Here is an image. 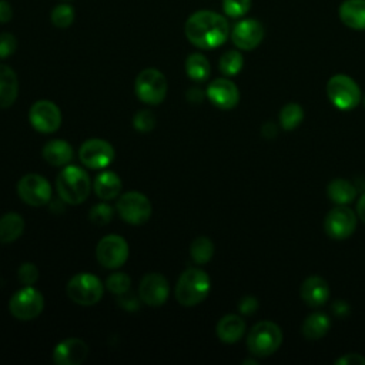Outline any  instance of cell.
Instances as JSON below:
<instances>
[{
    "label": "cell",
    "instance_id": "obj_21",
    "mask_svg": "<svg viewBox=\"0 0 365 365\" xmlns=\"http://www.w3.org/2000/svg\"><path fill=\"white\" fill-rule=\"evenodd\" d=\"M217 336L224 344H235L245 331V322L240 315L228 314L224 315L217 324Z\"/></svg>",
    "mask_w": 365,
    "mask_h": 365
},
{
    "label": "cell",
    "instance_id": "obj_20",
    "mask_svg": "<svg viewBox=\"0 0 365 365\" xmlns=\"http://www.w3.org/2000/svg\"><path fill=\"white\" fill-rule=\"evenodd\" d=\"M341 21L354 30H365V0H345L338 10Z\"/></svg>",
    "mask_w": 365,
    "mask_h": 365
},
{
    "label": "cell",
    "instance_id": "obj_28",
    "mask_svg": "<svg viewBox=\"0 0 365 365\" xmlns=\"http://www.w3.org/2000/svg\"><path fill=\"white\" fill-rule=\"evenodd\" d=\"M185 73L194 81H205L211 73L207 57L201 53L190 54L185 60Z\"/></svg>",
    "mask_w": 365,
    "mask_h": 365
},
{
    "label": "cell",
    "instance_id": "obj_18",
    "mask_svg": "<svg viewBox=\"0 0 365 365\" xmlns=\"http://www.w3.org/2000/svg\"><path fill=\"white\" fill-rule=\"evenodd\" d=\"M88 355V346L83 339L67 338L58 342L53 351V361L57 365H80Z\"/></svg>",
    "mask_w": 365,
    "mask_h": 365
},
{
    "label": "cell",
    "instance_id": "obj_1",
    "mask_svg": "<svg viewBox=\"0 0 365 365\" xmlns=\"http://www.w3.org/2000/svg\"><path fill=\"white\" fill-rule=\"evenodd\" d=\"M184 33L192 46L210 50L225 43L230 34V26L221 14L211 10H200L187 19Z\"/></svg>",
    "mask_w": 365,
    "mask_h": 365
},
{
    "label": "cell",
    "instance_id": "obj_6",
    "mask_svg": "<svg viewBox=\"0 0 365 365\" xmlns=\"http://www.w3.org/2000/svg\"><path fill=\"white\" fill-rule=\"evenodd\" d=\"M137 97L150 106L163 103L167 94V80L157 68H144L138 73L134 83Z\"/></svg>",
    "mask_w": 365,
    "mask_h": 365
},
{
    "label": "cell",
    "instance_id": "obj_4",
    "mask_svg": "<svg viewBox=\"0 0 365 365\" xmlns=\"http://www.w3.org/2000/svg\"><path fill=\"white\" fill-rule=\"evenodd\" d=\"M282 342V331L272 321L255 324L247 336L248 351L255 356H268L274 354Z\"/></svg>",
    "mask_w": 365,
    "mask_h": 365
},
{
    "label": "cell",
    "instance_id": "obj_2",
    "mask_svg": "<svg viewBox=\"0 0 365 365\" xmlns=\"http://www.w3.org/2000/svg\"><path fill=\"white\" fill-rule=\"evenodd\" d=\"M56 188L66 204L78 205L87 200L91 190V181L83 168L77 165H67L58 173Z\"/></svg>",
    "mask_w": 365,
    "mask_h": 365
},
{
    "label": "cell",
    "instance_id": "obj_43",
    "mask_svg": "<svg viewBox=\"0 0 365 365\" xmlns=\"http://www.w3.org/2000/svg\"><path fill=\"white\" fill-rule=\"evenodd\" d=\"M187 100L191 101V103H194V104L201 103V101L204 100V93H202V90L198 88V87L190 88V90L187 91Z\"/></svg>",
    "mask_w": 365,
    "mask_h": 365
},
{
    "label": "cell",
    "instance_id": "obj_39",
    "mask_svg": "<svg viewBox=\"0 0 365 365\" xmlns=\"http://www.w3.org/2000/svg\"><path fill=\"white\" fill-rule=\"evenodd\" d=\"M120 298H118V304H120V307L121 308H124L125 311H137L138 309V307H140V297L137 298L133 292H130V291H127L125 294H121V295H118Z\"/></svg>",
    "mask_w": 365,
    "mask_h": 365
},
{
    "label": "cell",
    "instance_id": "obj_32",
    "mask_svg": "<svg viewBox=\"0 0 365 365\" xmlns=\"http://www.w3.org/2000/svg\"><path fill=\"white\" fill-rule=\"evenodd\" d=\"M50 20L57 29H67L74 21V9L70 4H57L50 13Z\"/></svg>",
    "mask_w": 365,
    "mask_h": 365
},
{
    "label": "cell",
    "instance_id": "obj_10",
    "mask_svg": "<svg viewBox=\"0 0 365 365\" xmlns=\"http://www.w3.org/2000/svg\"><path fill=\"white\" fill-rule=\"evenodd\" d=\"M96 257L104 268H120L128 258V244L121 235L108 234L98 241L96 247Z\"/></svg>",
    "mask_w": 365,
    "mask_h": 365
},
{
    "label": "cell",
    "instance_id": "obj_15",
    "mask_svg": "<svg viewBox=\"0 0 365 365\" xmlns=\"http://www.w3.org/2000/svg\"><path fill=\"white\" fill-rule=\"evenodd\" d=\"M170 294L168 281L160 272H148L143 277L138 287L140 299L150 307L163 305Z\"/></svg>",
    "mask_w": 365,
    "mask_h": 365
},
{
    "label": "cell",
    "instance_id": "obj_31",
    "mask_svg": "<svg viewBox=\"0 0 365 365\" xmlns=\"http://www.w3.org/2000/svg\"><path fill=\"white\" fill-rule=\"evenodd\" d=\"M242 64H244L242 54L237 50H228L220 57L218 67H220V71L222 74L230 77V76L238 74L242 68Z\"/></svg>",
    "mask_w": 365,
    "mask_h": 365
},
{
    "label": "cell",
    "instance_id": "obj_23",
    "mask_svg": "<svg viewBox=\"0 0 365 365\" xmlns=\"http://www.w3.org/2000/svg\"><path fill=\"white\" fill-rule=\"evenodd\" d=\"M94 192L98 198L107 201L115 198L121 191V178L114 171H101L94 178Z\"/></svg>",
    "mask_w": 365,
    "mask_h": 365
},
{
    "label": "cell",
    "instance_id": "obj_30",
    "mask_svg": "<svg viewBox=\"0 0 365 365\" xmlns=\"http://www.w3.org/2000/svg\"><path fill=\"white\" fill-rule=\"evenodd\" d=\"M304 118L302 107L297 103H288L281 108L279 113V123L285 130L297 128Z\"/></svg>",
    "mask_w": 365,
    "mask_h": 365
},
{
    "label": "cell",
    "instance_id": "obj_47",
    "mask_svg": "<svg viewBox=\"0 0 365 365\" xmlns=\"http://www.w3.org/2000/svg\"><path fill=\"white\" fill-rule=\"evenodd\" d=\"M364 103H365V100H364Z\"/></svg>",
    "mask_w": 365,
    "mask_h": 365
},
{
    "label": "cell",
    "instance_id": "obj_44",
    "mask_svg": "<svg viewBox=\"0 0 365 365\" xmlns=\"http://www.w3.org/2000/svg\"><path fill=\"white\" fill-rule=\"evenodd\" d=\"M332 311L338 317H345L348 314V311H349V307L345 302H342V301H335L334 305H332Z\"/></svg>",
    "mask_w": 365,
    "mask_h": 365
},
{
    "label": "cell",
    "instance_id": "obj_8",
    "mask_svg": "<svg viewBox=\"0 0 365 365\" xmlns=\"http://www.w3.org/2000/svg\"><path fill=\"white\" fill-rule=\"evenodd\" d=\"M44 308V298L41 292L31 285H27L14 292L9 302L10 314L20 321L34 319Z\"/></svg>",
    "mask_w": 365,
    "mask_h": 365
},
{
    "label": "cell",
    "instance_id": "obj_22",
    "mask_svg": "<svg viewBox=\"0 0 365 365\" xmlns=\"http://www.w3.org/2000/svg\"><path fill=\"white\" fill-rule=\"evenodd\" d=\"M19 94V80L14 70L0 64V108L10 107Z\"/></svg>",
    "mask_w": 365,
    "mask_h": 365
},
{
    "label": "cell",
    "instance_id": "obj_35",
    "mask_svg": "<svg viewBox=\"0 0 365 365\" xmlns=\"http://www.w3.org/2000/svg\"><path fill=\"white\" fill-rule=\"evenodd\" d=\"M251 7V0H222L224 13L231 19L242 17L248 13Z\"/></svg>",
    "mask_w": 365,
    "mask_h": 365
},
{
    "label": "cell",
    "instance_id": "obj_13",
    "mask_svg": "<svg viewBox=\"0 0 365 365\" xmlns=\"http://www.w3.org/2000/svg\"><path fill=\"white\" fill-rule=\"evenodd\" d=\"M29 120L34 130L44 134H50L60 128L61 111L53 101L38 100L30 107Z\"/></svg>",
    "mask_w": 365,
    "mask_h": 365
},
{
    "label": "cell",
    "instance_id": "obj_42",
    "mask_svg": "<svg viewBox=\"0 0 365 365\" xmlns=\"http://www.w3.org/2000/svg\"><path fill=\"white\" fill-rule=\"evenodd\" d=\"M13 17V9L9 1L0 0V23H7Z\"/></svg>",
    "mask_w": 365,
    "mask_h": 365
},
{
    "label": "cell",
    "instance_id": "obj_41",
    "mask_svg": "<svg viewBox=\"0 0 365 365\" xmlns=\"http://www.w3.org/2000/svg\"><path fill=\"white\" fill-rule=\"evenodd\" d=\"M336 365H365V358L361 354H345L335 361Z\"/></svg>",
    "mask_w": 365,
    "mask_h": 365
},
{
    "label": "cell",
    "instance_id": "obj_12",
    "mask_svg": "<svg viewBox=\"0 0 365 365\" xmlns=\"http://www.w3.org/2000/svg\"><path fill=\"white\" fill-rule=\"evenodd\" d=\"M78 158L87 168L103 170L113 163L114 148L106 140L90 138L80 145Z\"/></svg>",
    "mask_w": 365,
    "mask_h": 365
},
{
    "label": "cell",
    "instance_id": "obj_9",
    "mask_svg": "<svg viewBox=\"0 0 365 365\" xmlns=\"http://www.w3.org/2000/svg\"><path fill=\"white\" fill-rule=\"evenodd\" d=\"M117 211L125 222L140 225L148 221L153 208L150 200L143 192L128 191L117 201Z\"/></svg>",
    "mask_w": 365,
    "mask_h": 365
},
{
    "label": "cell",
    "instance_id": "obj_19",
    "mask_svg": "<svg viewBox=\"0 0 365 365\" xmlns=\"http://www.w3.org/2000/svg\"><path fill=\"white\" fill-rule=\"evenodd\" d=\"M301 298L309 307H321L329 298L328 282L321 277H309L301 285Z\"/></svg>",
    "mask_w": 365,
    "mask_h": 365
},
{
    "label": "cell",
    "instance_id": "obj_37",
    "mask_svg": "<svg viewBox=\"0 0 365 365\" xmlns=\"http://www.w3.org/2000/svg\"><path fill=\"white\" fill-rule=\"evenodd\" d=\"M17 278L19 281L27 287V285H33L36 284V281L38 279V269L34 264L31 262H24L19 267V271H17Z\"/></svg>",
    "mask_w": 365,
    "mask_h": 365
},
{
    "label": "cell",
    "instance_id": "obj_3",
    "mask_svg": "<svg viewBox=\"0 0 365 365\" xmlns=\"http://www.w3.org/2000/svg\"><path fill=\"white\" fill-rule=\"evenodd\" d=\"M211 288L210 277L200 268H187L175 285V299L184 307H194L202 302Z\"/></svg>",
    "mask_w": 365,
    "mask_h": 365
},
{
    "label": "cell",
    "instance_id": "obj_17",
    "mask_svg": "<svg viewBox=\"0 0 365 365\" xmlns=\"http://www.w3.org/2000/svg\"><path fill=\"white\" fill-rule=\"evenodd\" d=\"M205 94L210 101L221 110L234 108L240 101V91L237 86L228 78H217L211 81Z\"/></svg>",
    "mask_w": 365,
    "mask_h": 365
},
{
    "label": "cell",
    "instance_id": "obj_29",
    "mask_svg": "<svg viewBox=\"0 0 365 365\" xmlns=\"http://www.w3.org/2000/svg\"><path fill=\"white\" fill-rule=\"evenodd\" d=\"M190 254L194 262L207 264L214 254V244L208 237H197L190 245Z\"/></svg>",
    "mask_w": 365,
    "mask_h": 365
},
{
    "label": "cell",
    "instance_id": "obj_24",
    "mask_svg": "<svg viewBox=\"0 0 365 365\" xmlns=\"http://www.w3.org/2000/svg\"><path fill=\"white\" fill-rule=\"evenodd\" d=\"M41 154L46 163L56 167L67 165L73 160V148L64 140H51L46 143Z\"/></svg>",
    "mask_w": 365,
    "mask_h": 365
},
{
    "label": "cell",
    "instance_id": "obj_14",
    "mask_svg": "<svg viewBox=\"0 0 365 365\" xmlns=\"http://www.w3.org/2000/svg\"><path fill=\"white\" fill-rule=\"evenodd\" d=\"M356 227V217L354 211L344 205L338 204L334 207L325 217L324 228L328 237L332 240H345L355 231Z\"/></svg>",
    "mask_w": 365,
    "mask_h": 365
},
{
    "label": "cell",
    "instance_id": "obj_38",
    "mask_svg": "<svg viewBox=\"0 0 365 365\" xmlns=\"http://www.w3.org/2000/svg\"><path fill=\"white\" fill-rule=\"evenodd\" d=\"M17 48V38L11 33H0V58L10 57Z\"/></svg>",
    "mask_w": 365,
    "mask_h": 365
},
{
    "label": "cell",
    "instance_id": "obj_45",
    "mask_svg": "<svg viewBox=\"0 0 365 365\" xmlns=\"http://www.w3.org/2000/svg\"><path fill=\"white\" fill-rule=\"evenodd\" d=\"M356 212H358V217L361 218V221L365 222V194H362V197L358 200Z\"/></svg>",
    "mask_w": 365,
    "mask_h": 365
},
{
    "label": "cell",
    "instance_id": "obj_7",
    "mask_svg": "<svg viewBox=\"0 0 365 365\" xmlns=\"http://www.w3.org/2000/svg\"><path fill=\"white\" fill-rule=\"evenodd\" d=\"M329 101L341 110H352L361 103L359 86L349 76L335 74L327 83Z\"/></svg>",
    "mask_w": 365,
    "mask_h": 365
},
{
    "label": "cell",
    "instance_id": "obj_27",
    "mask_svg": "<svg viewBox=\"0 0 365 365\" xmlns=\"http://www.w3.org/2000/svg\"><path fill=\"white\" fill-rule=\"evenodd\" d=\"M328 197L335 202V204H349L355 195H356V188L354 184H351L348 180L344 178H335L332 180L328 187H327Z\"/></svg>",
    "mask_w": 365,
    "mask_h": 365
},
{
    "label": "cell",
    "instance_id": "obj_26",
    "mask_svg": "<svg viewBox=\"0 0 365 365\" xmlns=\"http://www.w3.org/2000/svg\"><path fill=\"white\" fill-rule=\"evenodd\" d=\"M331 327L329 317L324 312H312L308 315L302 324V334L307 339L315 341L322 338Z\"/></svg>",
    "mask_w": 365,
    "mask_h": 365
},
{
    "label": "cell",
    "instance_id": "obj_36",
    "mask_svg": "<svg viewBox=\"0 0 365 365\" xmlns=\"http://www.w3.org/2000/svg\"><path fill=\"white\" fill-rule=\"evenodd\" d=\"M133 125L140 133H148L155 127V117L150 110H140L133 117Z\"/></svg>",
    "mask_w": 365,
    "mask_h": 365
},
{
    "label": "cell",
    "instance_id": "obj_25",
    "mask_svg": "<svg viewBox=\"0 0 365 365\" xmlns=\"http://www.w3.org/2000/svg\"><path fill=\"white\" fill-rule=\"evenodd\" d=\"M24 231V220L17 212H7L0 217V242L10 244Z\"/></svg>",
    "mask_w": 365,
    "mask_h": 365
},
{
    "label": "cell",
    "instance_id": "obj_11",
    "mask_svg": "<svg viewBox=\"0 0 365 365\" xmlns=\"http://www.w3.org/2000/svg\"><path fill=\"white\" fill-rule=\"evenodd\" d=\"M17 194L26 204L41 207L51 200V187L43 175L30 173L19 180Z\"/></svg>",
    "mask_w": 365,
    "mask_h": 365
},
{
    "label": "cell",
    "instance_id": "obj_5",
    "mask_svg": "<svg viewBox=\"0 0 365 365\" xmlns=\"http://www.w3.org/2000/svg\"><path fill=\"white\" fill-rule=\"evenodd\" d=\"M104 294V287L101 281L90 274V272H80L70 278L67 284V295L71 301L78 305L90 307L97 304Z\"/></svg>",
    "mask_w": 365,
    "mask_h": 365
},
{
    "label": "cell",
    "instance_id": "obj_34",
    "mask_svg": "<svg viewBox=\"0 0 365 365\" xmlns=\"http://www.w3.org/2000/svg\"><path fill=\"white\" fill-rule=\"evenodd\" d=\"M114 217V210L104 204V202H100V204H96L91 207L90 212H88V218L90 221L94 224V225H106L108 224Z\"/></svg>",
    "mask_w": 365,
    "mask_h": 365
},
{
    "label": "cell",
    "instance_id": "obj_16",
    "mask_svg": "<svg viewBox=\"0 0 365 365\" xmlns=\"http://www.w3.org/2000/svg\"><path fill=\"white\" fill-rule=\"evenodd\" d=\"M264 38V27L255 19H244L238 21L232 31L231 40L240 50H252Z\"/></svg>",
    "mask_w": 365,
    "mask_h": 365
},
{
    "label": "cell",
    "instance_id": "obj_33",
    "mask_svg": "<svg viewBox=\"0 0 365 365\" xmlns=\"http://www.w3.org/2000/svg\"><path fill=\"white\" fill-rule=\"evenodd\" d=\"M106 287L110 292L115 295H121L130 291L131 278L125 272H114L106 279Z\"/></svg>",
    "mask_w": 365,
    "mask_h": 365
},
{
    "label": "cell",
    "instance_id": "obj_46",
    "mask_svg": "<svg viewBox=\"0 0 365 365\" xmlns=\"http://www.w3.org/2000/svg\"><path fill=\"white\" fill-rule=\"evenodd\" d=\"M262 134H264L267 138H271V137L277 135L275 124H272V123H267V124L262 127Z\"/></svg>",
    "mask_w": 365,
    "mask_h": 365
},
{
    "label": "cell",
    "instance_id": "obj_40",
    "mask_svg": "<svg viewBox=\"0 0 365 365\" xmlns=\"http://www.w3.org/2000/svg\"><path fill=\"white\" fill-rule=\"evenodd\" d=\"M257 308H258V301L254 297H251V295L242 297L241 301L238 302V309L244 315L254 314L257 311Z\"/></svg>",
    "mask_w": 365,
    "mask_h": 365
}]
</instances>
